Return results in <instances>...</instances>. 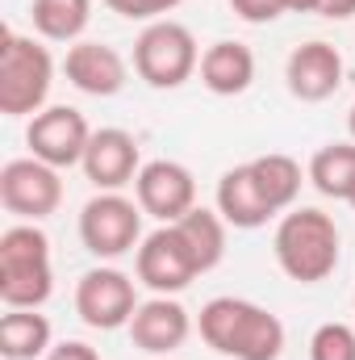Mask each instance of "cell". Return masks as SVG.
<instances>
[{"instance_id": "18", "label": "cell", "mask_w": 355, "mask_h": 360, "mask_svg": "<svg viewBox=\"0 0 355 360\" xmlns=\"http://www.w3.org/2000/svg\"><path fill=\"white\" fill-rule=\"evenodd\" d=\"M55 348L51 319L38 310H4L0 319V356L4 360H38Z\"/></svg>"}, {"instance_id": "27", "label": "cell", "mask_w": 355, "mask_h": 360, "mask_svg": "<svg viewBox=\"0 0 355 360\" xmlns=\"http://www.w3.org/2000/svg\"><path fill=\"white\" fill-rule=\"evenodd\" d=\"M322 17L347 21V17H355V0H322Z\"/></svg>"}, {"instance_id": "5", "label": "cell", "mask_w": 355, "mask_h": 360, "mask_svg": "<svg viewBox=\"0 0 355 360\" xmlns=\"http://www.w3.org/2000/svg\"><path fill=\"white\" fill-rule=\"evenodd\" d=\"M196 68H201V46H196L192 30L172 21V17L151 21L138 34V42H134V72H138V80H147L159 92L188 84L196 76Z\"/></svg>"}, {"instance_id": "8", "label": "cell", "mask_w": 355, "mask_h": 360, "mask_svg": "<svg viewBox=\"0 0 355 360\" xmlns=\"http://www.w3.org/2000/svg\"><path fill=\"white\" fill-rule=\"evenodd\" d=\"M0 205L21 218V222H42L63 205V180L59 168L25 155V160H8L0 168Z\"/></svg>"}, {"instance_id": "14", "label": "cell", "mask_w": 355, "mask_h": 360, "mask_svg": "<svg viewBox=\"0 0 355 360\" xmlns=\"http://www.w3.org/2000/svg\"><path fill=\"white\" fill-rule=\"evenodd\" d=\"M126 331H130V340H134L138 352H147V356H172L176 348H184V340L192 335V314L180 306L176 297L155 293V297L138 302V310H134V319H130Z\"/></svg>"}, {"instance_id": "1", "label": "cell", "mask_w": 355, "mask_h": 360, "mask_svg": "<svg viewBox=\"0 0 355 360\" xmlns=\"http://www.w3.org/2000/svg\"><path fill=\"white\" fill-rule=\"evenodd\" d=\"M201 340L230 360H280L284 323L247 297H209L196 314Z\"/></svg>"}, {"instance_id": "2", "label": "cell", "mask_w": 355, "mask_h": 360, "mask_svg": "<svg viewBox=\"0 0 355 360\" xmlns=\"http://www.w3.org/2000/svg\"><path fill=\"white\" fill-rule=\"evenodd\" d=\"M272 256H276V264H280V272L288 281L318 285V281H326L330 272L339 269L343 235H339V226H335V218L326 210L301 205V210H288L276 222Z\"/></svg>"}, {"instance_id": "28", "label": "cell", "mask_w": 355, "mask_h": 360, "mask_svg": "<svg viewBox=\"0 0 355 360\" xmlns=\"http://www.w3.org/2000/svg\"><path fill=\"white\" fill-rule=\"evenodd\" d=\"M288 13H322V0H288Z\"/></svg>"}, {"instance_id": "15", "label": "cell", "mask_w": 355, "mask_h": 360, "mask_svg": "<svg viewBox=\"0 0 355 360\" xmlns=\"http://www.w3.org/2000/svg\"><path fill=\"white\" fill-rule=\"evenodd\" d=\"M63 72L72 80V89L88 92V96H117L130 80V68L126 59L105 46V42H88L80 38L76 46H67V59H63Z\"/></svg>"}, {"instance_id": "11", "label": "cell", "mask_w": 355, "mask_h": 360, "mask_svg": "<svg viewBox=\"0 0 355 360\" xmlns=\"http://www.w3.org/2000/svg\"><path fill=\"white\" fill-rule=\"evenodd\" d=\"M134 197L147 218L155 222H180L188 210H196V180L176 160H151L134 180Z\"/></svg>"}, {"instance_id": "21", "label": "cell", "mask_w": 355, "mask_h": 360, "mask_svg": "<svg viewBox=\"0 0 355 360\" xmlns=\"http://www.w3.org/2000/svg\"><path fill=\"white\" fill-rule=\"evenodd\" d=\"M247 164H251V176L260 184L264 201L276 214H288L293 201H297V193H301V184H305L301 180V164L293 155H284V151H267V155H255Z\"/></svg>"}, {"instance_id": "29", "label": "cell", "mask_w": 355, "mask_h": 360, "mask_svg": "<svg viewBox=\"0 0 355 360\" xmlns=\"http://www.w3.org/2000/svg\"><path fill=\"white\" fill-rule=\"evenodd\" d=\"M347 134H351V143H355V105H351V113H347Z\"/></svg>"}, {"instance_id": "26", "label": "cell", "mask_w": 355, "mask_h": 360, "mask_svg": "<svg viewBox=\"0 0 355 360\" xmlns=\"http://www.w3.org/2000/svg\"><path fill=\"white\" fill-rule=\"evenodd\" d=\"M42 360H100V352L88 348L84 340H63V344H55Z\"/></svg>"}, {"instance_id": "10", "label": "cell", "mask_w": 355, "mask_h": 360, "mask_svg": "<svg viewBox=\"0 0 355 360\" xmlns=\"http://www.w3.org/2000/svg\"><path fill=\"white\" fill-rule=\"evenodd\" d=\"M134 272H138V281H142L151 293H163V297L184 293V289L201 276L192 252L184 248V239H180V231L172 222H159V231H151V235L138 243V252H134Z\"/></svg>"}, {"instance_id": "17", "label": "cell", "mask_w": 355, "mask_h": 360, "mask_svg": "<svg viewBox=\"0 0 355 360\" xmlns=\"http://www.w3.org/2000/svg\"><path fill=\"white\" fill-rule=\"evenodd\" d=\"M201 84L213 92V96H243V92L255 84V51L247 42H213L201 51Z\"/></svg>"}, {"instance_id": "19", "label": "cell", "mask_w": 355, "mask_h": 360, "mask_svg": "<svg viewBox=\"0 0 355 360\" xmlns=\"http://www.w3.org/2000/svg\"><path fill=\"white\" fill-rule=\"evenodd\" d=\"M180 231V239H184V248L192 252V260H196V269L209 272L222 264V256H226V218L217 214V210H205V205H196V210H188L180 222H172Z\"/></svg>"}, {"instance_id": "12", "label": "cell", "mask_w": 355, "mask_h": 360, "mask_svg": "<svg viewBox=\"0 0 355 360\" xmlns=\"http://www.w3.org/2000/svg\"><path fill=\"white\" fill-rule=\"evenodd\" d=\"M84 176L96 184V193H121L126 184H134L142 172V151L138 139L121 126H105L92 130V143L84 151Z\"/></svg>"}, {"instance_id": "7", "label": "cell", "mask_w": 355, "mask_h": 360, "mask_svg": "<svg viewBox=\"0 0 355 360\" xmlns=\"http://www.w3.org/2000/svg\"><path fill=\"white\" fill-rule=\"evenodd\" d=\"M138 281L121 269H88L76 281V314L92 331H121L138 310Z\"/></svg>"}, {"instance_id": "6", "label": "cell", "mask_w": 355, "mask_h": 360, "mask_svg": "<svg viewBox=\"0 0 355 360\" xmlns=\"http://www.w3.org/2000/svg\"><path fill=\"white\" fill-rule=\"evenodd\" d=\"M142 205L126 193H96L80 210V243L96 260H121L142 243Z\"/></svg>"}, {"instance_id": "30", "label": "cell", "mask_w": 355, "mask_h": 360, "mask_svg": "<svg viewBox=\"0 0 355 360\" xmlns=\"http://www.w3.org/2000/svg\"><path fill=\"white\" fill-rule=\"evenodd\" d=\"M347 205H351V210H355V188H351V197H347Z\"/></svg>"}, {"instance_id": "3", "label": "cell", "mask_w": 355, "mask_h": 360, "mask_svg": "<svg viewBox=\"0 0 355 360\" xmlns=\"http://www.w3.org/2000/svg\"><path fill=\"white\" fill-rule=\"evenodd\" d=\"M55 293L51 239L38 222H17L0 235V302L4 310H38Z\"/></svg>"}, {"instance_id": "22", "label": "cell", "mask_w": 355, "mask_h": 360, "mask_svg": "<svg viewBox=\"0 0 355 360\" xmlns=\"http://www.w3.org/2000/svg\"><path fill=\"white\" fill-rule=\"evenodd\" d=\"M309 184L322 193V197H335V201H347L355 188V143H326L314 151L309 168H305Z\"/></svg>"}, {"instance_id": "16", "label": "cell", "mask_w": 355, "mask_h": 360, "mask_svg": "<svg viewBox=\"0 0 355 360\" xmlns=\"http://www.w3.org/2000/svg\"><path fill=\"white\" fill-rule=\"evenodd\" d=\"M213 201H217V214L226 218V226H234V231H260V226H267L276 218V210L264 201L260 184L251 176V164L226 168L222 180H217Z\"/></svg>"}, {"instance_id": "25", "label": "cell", "mask_w": 355, "mask_h": 360, "mask_svg": "<svg viewBox=\"0 0 355 360\" xmlns=\"http://www.w3.org/2000/svg\"><path fill=\"white\" fill-rule=\"evenodd\" d=\"M230 8L247 25H267V21H276V17L288 13V0H230Z\"/></svg>"}, {"instance_id": "13", "label": "cell", "mask_w": 355, "mask_h": 360, "mask_svg": "<svg viewBox=\"0 0 355 360\" xmlns=\"http://www.w3.org/2000/svg\"><path fill=\"white\" fill-rule=\"evenodd\" d=\"M284 84L305 105L330 101L335 92L343 89V55H339V46H330L322 38L293 46V55L284 63Z\"/></svg>"}, {"instance_id": "24", "label": "cell", "mask_w": 355, "mask_h": 360, "mask_svg": "<svg viewBox=\"0 0 355 360\" xmlns=\"http://www.w3.org/2000/svg\"><path fill=\"white\" fill-rule=\"evenodd\" d=\"M100 4H109L117 17H130V21H163L172 8H180L184 0H100Z\"/></svg>"}, {"instance_id": "23", "label": "cell", "mask_w": 355, "mask_h": 360, "mask_svg": "<svg viewBox=\"0 0 355 360\" xmlns=\"http://www.w3.org/2000/svg\"><path fill=\"white\" fill-rule=\"evenodd\" d=\"M309 360H355V327L322 323L309 335Z\"/></svg>"}, {"instance_id": "4", "label": "cell", "mask_w": 355, "mask_h": 360, "mask_svg": "<svg viewBox=\"0 0 355 360\" xmlns=\"http://www.w3.org/2000/svg\"><path fill=\"white\" fill-rule=\"evenodd\" d=\"M55 84V59L51 51L17 30H4L0 46V113L4 117H34L46 109V96Z\"/></svg>"}, {"instance_id": "9", "label": "cell", "mask_w": 355, "mask_h": 360, "mask_svg": "<svg viewBox=\"0 0 355 360\" xmlns=\"http://www.w3.org/2000/svg\"><path fill=\"white\" fill-rule=\"evenodd\" d=\"M25 143H29V155L51 164V168H76L84 164V151L92 143V126L88 117L72 105H46L42 113L29 117L25 126Z\"/></svg>"}, {"instance_id": "20", "label": "cell", "mask_w": 355, "mask_h": 360, "mask_svg": "<svg viewBox=\"0 0 355 360\" xmlns=\"http://www.w3.org/2000/svg\"><path fill=\"white\" fill-rule=\"evenodd\" d=\"M29 21H34L38 38L76 46L80 34L92 21V0H34L29 4Z\"/></svg>"}, {"instance_id": "31", "label": "cell", "mask_w": 355, "mask_h": 360, "mask_svg": "<svg viewBox=\"0 0 355 360\" xmlns=\"http://www.w3.org/2000/svg\"><path fill=\"white\" fill-rule=\"evenodd\" d=\"M155 360H172V356H155Z\"/></svg>"}]
</instances>
